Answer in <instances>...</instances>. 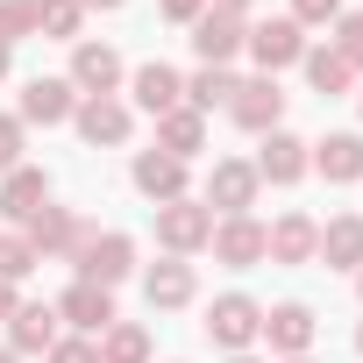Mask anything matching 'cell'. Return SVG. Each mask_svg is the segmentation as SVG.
Listing matches in <instances>:
<instances>
[{"label": "cell", "mask_w": 363, "mask_h": 363, "mask_svg": "<svg viewBox=\"0 0 363 363\" xmlns=\"http://www.w3.org/2000/svg\"><path fill=\"white\" fill-rule=\"evenodd\" d=\"M313 171L328 178V186H356V178H363V135H356V128L320 135V143H313Z\"/></svg>", "instance_id": "20"}, {"label": "cell", "mask_w": 363, "mask_h": 363, "mask_svg": "<svg viewBox=\"0 0 363 363\" xmlns=\"http://www.w3.org/2000/svg\"><path fill=\"white\" fill-rule=\"evenodd\" d=\"M15 306H22V299H15V285H8V278H0V320H8Z\"/></svg>", "instance_id": "36"}, {"label": "cell", "mask_w": 363, "mask_h": 363, "mask_svg": "<svg viewBox=\"0 0 363 363\" xmlns=\"http://www.w3.org/2000/svg\"><path fill=\"white\" fill-rule=\"evenodd\" d=\"M313 250H320V221H313V214H278V221L264 228V264L299 271V264H313Z\"/></svg>", "instance_id": "11"}, {"label": "cell", "mask_w": 363, "mask_h": 363, "mask_svg": "<svg viewBox=\"0 0 363 363\" xmlns=\"http://www.w3.org/2000/svg\"><path fill=\"white\" fill-rule=\"evenodd\" d=\"M22 36H36V0H0V43H22Z\"/></svg>", "instance_id": "30"}, {"label": "cell", "mask_w": 363, "mask_h": 363, "mask_svg": "<svg viewBox=\"0 0 363 363\" xmlns=\"http://www.w3.org/2000/svg\"><path fill=\"white\" fill-rule=\"evenodd\" d=\"M143 299H150V313H178V306H193V299H200V271H193L186 257H164V264L143 271Z\"/></svg>", "instance_id": "13"}, {"label": "cell", "mask_w": 363, "mask_h": 363, "mask_svg": "<svg viewBox=\"0 0 363 363\" xmlns=\"http://www.w3.org/2000/svg\"><path fill=\"white\" fill-rule=\"evenodd\" d=\"M235 86H242V79H235L228 65H200V72L186 79V107H193V114H214V107L235 100Z\"/></svg>", "instance_id": "26"}, {"label": "cell", "mask_w": 363, "mask_h": 363, "mask_svg": "<svg viewBox=\"0 0 363 363\" xmlns=\"http://www.w3.org/2000/svg\"><path fill=\"white\" fill-rule=\"evenodd\" d=\"M43 207H50V171H36V164L0 171V214H8L15 228H22L29 214H43Z\"/></svg>", "instance_id": "18"}, {"label": "cell", "mask_w": 363, "mask_h": 363, "mask_svg": "<svg viewBox=\"0 0 363 363\" xmlns=\"http://www.w3.org/2000/svg\"><path fill=\"white\" fill-rule=\"evenodd\" d=\"M285 363H313V356H285Z\"/></svg>", "instance_id": "42"}, {"label": "cell", "mask_w": 363, "mask_h": 363, "mask_svg": "<svg viewBox=\"0 0 363 363\" xmlns=\"http://www.w3.org/2000/svg\"><path fill=\"white\" fill-rule=\"evenodd\" d=\"M157 242H164V257H186L193 264L214 242V214L200 200H171V207H157Z\"/></svg>", "instance_id": "3"}, {"label": "cell", "mask_w": 363, "mask_h": 363, "mask_svg": "<svg viewBox=\"0 0 363 363\" xmlns=\"http://www.w3.org/2000/svg\"><path fill=\"white\" fill-rule=\"evenodd\" d=\"M257 193H264V178H257V164H250V157H214L207 186H200V207L228 221V214H250V207H257Z\"/></svg>", "instance_id": "1"}, {"label": "cell", "mask_w": 363, "mask_h": 363, "mask_svg": "<svg viewBox=\"0 0 363 363\" xmlns=\"http://www.w3.org/2000/svg\"><path fill=\"white\" fill-rule=\"evenodd\" d=\"M242 50L264 65V79H278L285 65L306 57V29H299L292 15H278V22H250V43H242Z\"/></svg>", "instance_id": "7"}, {"label": "cell", "mask_w": 363, "mask_h": 363, "mask_svg": "<svg viewBox=\"0 0 363 363\" xmlns=\"http://www.w3.org/2000/svg\"><path fill=\"white\" fill-rule=\"evenodd\" d=\"M8 349H15V356H50V349H57V306L22 299V306L8 313Z\"/></svg>", "instance_id": "19"}, {"label": "cell", "mask_w": 363, "mask_h": 363, "mask_svg": "<svg viewBox=\"0 0 363 363\" xmlns=\"http://www.w3.org/2000/svg\"><path fill=\"white\" fill-rule=\"evenodd\" d=\"M335 57H342L349 72H363V15H342V22H335Z\"/></svg>", "instance_id": "31"}, {"label": "cell", "mask_w": 363, "mask_h": 363, "mask_svg": "<svg viewBox=\"0 0 363 363\" xmlns=\"http://www.w3.org/2000/svg\"><path fill=\"white\" fill-rule=\"evenodd\" d=\"M299 65H306V86H313L320 100H342V93L356 86V72L335 57V43H306V57H299Z\"/></svg>", "instance_id": "25"}, {"label": "cell", "mask_w": 363, "mask_h": 363, "mask_svg": "<svg viewBox=\"0 0 363 363\" xmlns=\"http://www.w3.org/2000/svg\"><path fill=\"white\" fill-rule=\"evenodd\" d=\"M128 86H135V107H143V114H171V107H186V79H178L164 57L135 65V79H128Z\"/></svg>", "instance_id": "23"}, {"label": "cell", "mask_w": 363, "mask_h": 363, "mask_svg": "<svg viewBox=\"0 0 363 363\" xmlns=\"http://www.w3.org/2000/svg\"><path fill=\"white\" fill-rule=\"evenodd\" d=\"M57 320H72L79 335H93V342H100V335H107L121 313H114V292H107V285L72 278V285H65V299H57Z\"/></svg>", "instance_id": "17"}, {"label": "cell", "mask_w": 363, "mask_h": 363, "mask_svg": "<svg viewBox=\"0 0 363 363\" xmlns=\"http://www.w3.org/2000/svg\"><path fill=\"white\" fill-rule=\"evenodd\" d=\"M100 363H150V328L143 320H114L100 335Z\"/></svg>", "instance_id": "28"}, {"label": "cell", "mask_w": 363, "mask_h": 363, "mask_svg": "<svg viewBox=\"0 0 363 363\" xmlns=\"http://www.w3.org/2000/svg\"><path fill=\"white\" fill-rule=\"evenodd\" d=\"M250 164H257L264 186H299V178L313 171V143H299L292 128H271V135H264V150H257Z\"/></svg>", "instance_id": "8"}, {"label": "cell", "mask_w": 363, "mask_h": 363, "mask_svg": "<svg viewBox=\"0 0 363 363\" xmlns=\"http://www.w3.org/2000/svg\"><path fill=\"white\" fill-rule=\"evenodd\" d=\"M356 349H363V328H356Z\"/></svg>", "instance_id": "44"}, {"label": "cell", "mask_w": 363, "mask_h": 363, "mask_svg": "<svg viewBox=\"0 0 363 363\" xmlns=\"http://www.w3.org/2000/svg\"><path fill=\"white\" fill-rule=\"evenodd\" d=\"M43 363H100V342H93V335H57V349H50Z\"/></svg>", "instance_id": "34"}, {"label": "cell", "mask_w": 363, "mask_h": 363, "mask_svg": "<svg viewBox=\"0 0 363 363\" xmlns=\"http://www.w3.org/2000/svg\"><path fill=\"white\" fill-rule=\"evenodd\" d=\"M128 178H135V193H143V200H157V207L193 200V164H178V157H164V150H135Z\"/></svg>", "instance_id": "5"}, {"label": "cell", "mask_w": 363, "mask_h": 363, "mask_svg": "<svg viewBox=\"0 0 363 363\" xmlns=\"http://www.w3.org/2000/svg\"><path fill=\"white\" fill-rule=\"evenodd\" d=\"M228 121L235 128H250V135H271L278 121H285V93H278V79H242L235 86V100H228Z\"/></svg>", "instance_id": "10"}, {"label": "cell", "mask_w": 363, "mask_h": 363, "mask_svg": "<svg viewBox=\"0 0 363 363\" xmlns=\"http://www.w3.org/2000/svg\"><path fill=\"white\" fill-rule=\"evenodd\" d=\"M257 335H264V306H257L250 292H221V299L207 306V342H214V349L242 356Z\"/></svg>", "instance_id": "2"}, {"label": "cell", "mask_w": 363, "mask_h": 363, "mask_svg": "<svg viewBox=\"0 0 363 363\" xmlns=\"http://www.w3.org/2000/svg\"><path fill=\"white\" fill-rule=\"evenodd\" d=\"M65 79H72V93H79V100H100V93H114L128 72H121V50H114V43L79 36V43H72V72H65Z\"/></svg>", "instance_id": "6"}, {"label": "cell", "mask_w": 363, "mask_h": 363, "mask_svg": "<svg viewBox=\"0 0 363 363\" xmlns=\"http://www.w3.org/2000/svg\"><path fill=\"white\" fill-rule=\"evenodd\" d=\"M157 150H164V157H178V164H193V157L207 150V114H193V107L157 114Z\"/></svg>", "instance_id": "24"}, {"label": "cell", "mask_w": 363, "mask_h": 363, "mask_svg": "<svg viewBox=\"0 0 363 363\" xmlns=\"http://www.w3.org/2000/svg\"><path fill=\"white\" fill-rule=\"evenodd\" d=\"M72 114H79L72 79H29V86H22V128H29V121L57 128V121H72Z\"/></svg>", "instance_id": "21"}, {"label": "cell", "mask_w": 363, "mask_h": 363, "mask_svg": "<svg viewBox=\"0 0 363 363\" xmlns=\"http://www.w3.org/2000/svg\"><path fill=\"white\" fill-rule=\"evenodd\" d=\"M214 264H228V271H257L264 264V221L257 214H228V221H214Z\"/></svg>", "instance_id": "16"}, {"label": "cell", "mask_w": 363, "mask_h": 363, "mask_svg": "<svg viewBox=\"0 0 363 363\" xmlns=\"http://www.w3.org/2000/svg\"><path fill=\"white\" fill-rule=\"evenodd\" d=\"M313 335H320V320H313V306H306V299L264 306V342H271V356H278V363H285V356H306V349H313Z\"/></svg>", "instance_id": "12"}, {"label": "cell", "mask_w": 363, "mask_h": 363, "mask_svg": "<svg viewBox=\"0 0 363 363\" xmlns=\"http://www.w3.org/2000/svg\"><path fill=\"white\" fill-rule=\"evenodd\" d=\"M292 22L299 29H335L342 22V0H292Z\"/></svg>", "instance_id": "33"}, {"label": "cell", "mask_w": 363, "mask_h": 363, "mask_svg": "<svg viewBox=\"0 0 363 363\" xmlns=\"http://www.w3.org/2000/svg\"><path fill=\"white\" fill-rule=\"evenodd\" d=\"M36 36L79 43V36H86V8H79V0H36Z\"/></svg>", "instance_id": "27"}, {"label": "cell", "mask_w": 363, "mask_h": 363, "mask_svg": "<svg viewBox=\"0 0 363 363\" xmlns=\"http://www.w3.org/2000/svg\"><path fill=\"white\" fill-rule=\"evenodd\" d=\"M356 292H363V271H356Z\"/></svg>", "instance_id": "43"}, {"label": "cell", "mask_w": 363, "mask_h": 363, "mask_svg": "<svg viewBox=\"0 0 363 363\" xmlns=\"http://www.w3.org/2000/svg\"><path fill=\"white\" fill-rule=\"evenodd\" d=\"M228 363H264V356H250V349H242V356H228Z\"/></svg>", "instance_id": "40"}, {"label": "cell", "mask_w": 363, "mask_h": 363, "mask_svg": "<svg viewBox=\"0 0 363 363\" xmlns=\"http://www.w3.org/2000/svg\"><path fill=\"white\" fill-rule=\"evenodd\" d=\"M207 8H228V15H250V0H207Z\"/></svg>", "instance_id": "38"}, {"label": "cell", "mask_w": 363, "mask_h": 363, "mask_svg": "<svg viewBox=\"0 0 363 363\" xmlns=\"http://www.w3.org/2000/svg\"><path fill=\"white\" fill-rule=\"evenodd\" d=\"M0 363H22V356H15V349H0Z\"/></svg>", "instance_id": "41"}, {"label": "cell", "mask_w": 363, "mask_h": 363, "mask_svg": "<svg viewBox=\"0 0 363 363\" xmlns=\"http://www.w3.org/2000/svg\"><path fill=\"white\" fill-rule=\"evenodd\" d=\"M313 264H328V271H363V214H335V221H320V250H313Z\"/></svg>", "instance_id": "22"}, {"label": "cell", "mask_w": 363, "mask_h": 363, "mask_svg": "<svg viewBox=\"0 0 363 363\" xmlns=\"http://www.w3.org/2000/svg\"><path fill=\"white\" fill-rule=\"evenodd\" d=\"M22 150H29L22 114H0V171H15V164H22Z\"/></svg>", "instance_id": "32"}, {"label": "cell", "mask_w": 363, "mask_h": 363, "mask_svg": "<svg viewBox=\"0 0 363 363\" xmlns=\"http://www.w3.org/2000/svg\"><path fill=\"white\" fill-rule=\"evenodd\" d=\"M242 43H250V15L207 8V15L193 22V50H200V65H235V57H242Z\"/></svg>", "instance_id": "9"}, {"label": "cell", "mask_w": 363, "mask_h": 363, "mask_svg": "<svg viewBox=\"0 0 363 363\" xmlns=\"http://www.w3.org/2000/svg\"><path fill=\"white\" fill-rule=\"evenodd\" d=\"M79 8H86V15H93V8H100V15H114V8H121V0H79Z\"/></svg>", "instance_id": "37"}, {"label": "cell", "mask_w": 363, "mask_h": 363, "mask_svg": "<svg viewBox=\"0 0 363 363\" xmlns=\"http://www.w3.org/2000/svg\"><path fill=\"white\" fill-rule=\"evenodd\" d=\"M72 128H79V135H86L93 150H121V143H128V128H135V114H128V100L100 93V100H79Z\"/></svg>", "instance_id": "14"}, {"label": "cell", "mask_w": 363, "mask_h": 363, "mask_svg": "<svg viewBox=\"0 0 363 363\" xmlns=\"http://www.w3.org/2000/svg\"><path fill=\"white\" fill-rule=\"evenodd\" d=\"M36 264H43V257L29 250V235H22V228H0V278H8V285H22Z\"/></svg>", "instance_id": "29"}, {"label": "cell", "mask_w": 363, "mask_h": 363, "mask_svg": "<svg viewBox=\"0 0 363 363\" xmlns=\"http://www.w3.org/2000/svg\"><path fill=\"white\" fill-rule=\"evenodd\" d=\"M356 107H363V93H356Z\"/></svg>", "instance_id": "45"}, {"label": "cell", "mask_w": 363, "mask_h": 363, "mask_svg": "<svg viewBox=\"0 0 363 363\" xmlns=\"http://www.w3.org/2000/svg\"><path fill=\"white\" fill-rule=\"evenodd\" d=\"M22 235H29V250H36V257H79V242H86L93 228H86L72 207H43V214H29V221H22Z\"/></svg>", "instance_id": "15"}, {"label": "cell", "mask_w": 363, "mask_h": 363, "mask_svg": "<svg viewBox=\"0 0 363 363\" xmlns=\"http://www.w3.org/2000/svg\"><path fill=\"white\" fill-rule=\"evenodd\" d=\"M8 65H15V50H8V43H0V79H8Z\"/></svg>", "instance_id": "39"}, {"label": "cell", "mask_w": 363, "mask_h": 363, "mask_svg": "<svg viewBox=\"0 0 363 363\" xmlns=\"http://www.w3.org/2000/svg\"><path fill=\"white\" fill-rule=\"evenodd\" d=\"M157 15H164V22H186V29H193V22L207 15V0H157Z\"/></svg>", "instance_id": "35"}, {"label": "cell", "mask_w": 363, "mask_h": 363, "mask_svg": "<svg viewBox=\"0 0 363 363\" xmlns=\"http://www.w3.org/2000/svg\"><path fill=\"white\" fill-rule=\"evenodd\" d=\"M72 264H79V278H86V285H107V292H114V285L135 271V235H121V228H107V235H86Z\"/></svg>", "instance_id": "4"}]
</instances>
